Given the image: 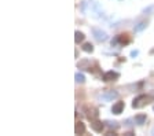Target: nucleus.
I'll use <instances>...</instances> for the list:
<instances>
[{
	"label": "nucleus",
	"instance_id": "obj_6",
	"mask_svg": "<svg viewBox=\"0 0 154 136\" xmlns=\"http://www.w3.org/2000/svg\"><path fill=\"white\" fill-rule=\"evenodd\" d=\"M103 124H102V121H99V120H92L91 121V128L95 131V132H102V129H103Z\"/></svg>",
	"mask_w": 154,
	"mask_h": 136
},
{
	"label": "nucleus",
	"instance_id": "obj_11",
	"mask_svg": "<svg viewBox=\"0 0 154 136\" xmlns=\"http://www.w3.org/2000/svg\"><path fill=\"white\" fill-rule=\"evenodd\" d=\"M74 40H76V43L78 44L80 41H83V40H84V34H83L81 32H78V30H77V32L74 33Z\"/></svg>",
	"mask_w": 154,
	"mask_h": 136
},
{
	"label": "nucleus",
	"instance_id": "obj_12",
	"mask_svg": "<svg viewBox=\"0 0 154 136\" xmlns=\"http://www.w3.org/2000/svg\"><path fill=\"white\" fill-rule=\"evenodd\" d=\"M146 26H147L146 22H139V24L135 26V32H142L143 29H146Z\"/></svg>",
	"mask_w": 154,
	"mask_h": 136
},
{
	"label": "nucleus",
	"instance_id": "obj_7",
	"mask_svg": "<svg viewBox=\"0 0 154 136\" xmlns=\"http://www.w3.org/2000/svg\"><path fill=\"white\" fill-rule=\"evenodd\" d=\"M74 132H76V135H83V133L85 132V125L83 124V122H76Z\"/></svg>",
	"mask_w": 154,
	"mask_h": 136
},
{
	"label": "nucleus",
	"instance_id": "obj_17",
	"mask_svg": "<svg viewBox=\"0 0 154 136\" xmlns=\"http://www.w3.org/2000/svg\"><path fill=\"white\" fill-rule=\"evenodd\" d=\"M153 135H154V128H153Z\"/></svg>",
	"mask_w": 154,
	"mask_h": 136
},
{
	"label": "nucleus",
	"instance_id": "obj_14",
	"mask_svg": "<svg viewBox=\"0 0 154 136\" xmlns=\"http://www.w3.org/2000/svg\"><path fill=\"white\" fill-rule=\"evenodd\" d=\"M105 124H108L109 128H113V129H117V128H118V124H117V122H114V121H113V122H112V121H106Z\"/></svg>",
	"mask_w": 154,
	"mask_h": 136
},
{
	"label": "nucleus",
	"instance_id": "obj_9",
	"mask_svg": "<svg viewBox=\"0 0 154 136\" xmlns=\"http://www.w3.org/2000/svg\"><path fill=\"white\" fill-rule=\"evenodd\" d=\"M135 122H136L138 125H143V124L146 122V114H138V116L135 117Z\"/></svg>",
	"mask_w": 154,
	"mask_h": 136
},
{
	"label": "nucleus",
	"instance_id": "obj_8",
	"mask_svg": "<svg viewBox=\"0 0 154 136\" xmlns=\"http://www.w3.org/2000/svg\"><path fill=\"white\" fill-rule=\"evenodd\" d=\"M87 112H88L87 113V117H88L91 121L98 118V110H96V109H88Z\"/></svg>",
	"mask_w": 154,
	"mask_h": 136
},
{
	"label": "nucleus",
	"instance_id": "obj_16",
	"mask_svg": "<svg viewBox=\"0 0 154 136\" xmlns=\"http://www.w3.org/2000/svg\"><path fill=\"white\" fill-rule=\"evenodd\" d=\"M125 125H128V127H131L132 124H131V120H127L125 121Z\"/></svg>",
	"mask_w": 154,
	"mask_h": 136
},
{
	"label": "nucleus",
	"instance_id": "obj_4",
	"mask_svg": "<svg viewBox=\"0 0 154 136\" xmlns=\"http://www.w3.org/2000/svg\"><path fill=\"white\" fill-rule=\"evenodd\" d=\"M124 107H125L124 102H116V103L113 104V107H112V113H113V114H121L124 110Z\"/></svg>",
	"mask_w": 154,
	"mask_h": 136
},
{
	"label": "nucleus",
	"instance_id": "obj_10",
	"mask_svg": "<svg viewBox=\"0 0 154 136\" xmlns=\"http://www.w3.org/2000/svg\"><path fill=\"white\" fill-rule=\"evenodd\" d=\"M81 48H83V51H84V52H92V51H94V46L91 44V43H84Z\"/></svg>",
	"mask_w": 154,
	"mask_h": 136
},
{
	"label": "nucleus",
	"instance_id": "obj_5",
	"mask_svg": "<svg viewBox=\"0 0 154 136\" xmlns=\"http://www.w3.org/2000/svg\"><path fill=\"white\" fill-rule=\"evenodd\" d=\"M118 96V94L117 92H114V91H108V92H105L103 95H100V99H103V100H113V99H116Z\"/></svg>",
	"mask_w": 154,
	"mask_h": 136
},
{
	"label": "nucleus",
	"instance_id": "obj_1",
	"mask_svg": "<svg viewBox=\"0 0 154 136\" xmlns=\"http://www.w3.org/2000/svg\"><path fill=\"white\" fill-rule=\"evenodd\" d=\"M153 100V98L149 95H139L138 98H135L133 99V102H132V107L133 109H140V107H143L145 104L150 103Z\"/></svg>",
	"mask_w": 154,
	"mask_h": 136
},
{
	"label": "nucleus",
	"instance_id": "obj_15",
	"mask_svg": "<svg viewBox=\"0 0 154 136\" xmlns=\"http://www.w3.org/2000/svg\"><path fill=\"white\" fill-rule=\"evenodd\" d=\"M138 54H139L138 51H132V52H131V56H133V58H135V56H138Z\"/></svg>",
	"mask_w": 154,
	"mask_h": 136
},
{
	"label": "nucleus",
	"instance_id": "obj_3",
	"mask_svg": "<svg viewBox=\"0 0 154 136\" xmlns=\"http://www.w3.org/2000/svg\"><path fill=\"white\" fill-rule=\"evenodd\" d=\"M118 77H120V74H118V73L110 70V72H106L105 74H103L102 80H103V81H116Z\"/></svg>",
	"mask_w": 154,
	"mask_h": 136
},
{
	"label": "nucleus",
	"instance_id": "obj_13",
	"mask_svg": "<svg viewBox=\"0 0 154 136\" xmlns=\"http://www.w3.org/2000/svg\"><path fill=\"white\" fill-rule=\"evenodd\" d=\"M74 79H76V81H77V83H84V81H85L84 74H83V73H80V72H77V73H76V76H74Z\"/></svg>",
	"mask_w": 154,
	"mask_h": 136
},
{
	"label": "nucleus",
	"instance_id": "obj_2",
	"mask_svg": "<svg viewBox=\"0 0 154 136\" xmlns=\"http://www.w3.org/2000/svg\"><path fill=\"white\" fill-rule=\"evenodd\" d=\"M92 33H94V37L96 39V41H106L108 40V34L106 32H103V30H100V29H92Z\"/></svg>",
	"mask_w": 154,
	"mask_h": 136
}]
</instances>
